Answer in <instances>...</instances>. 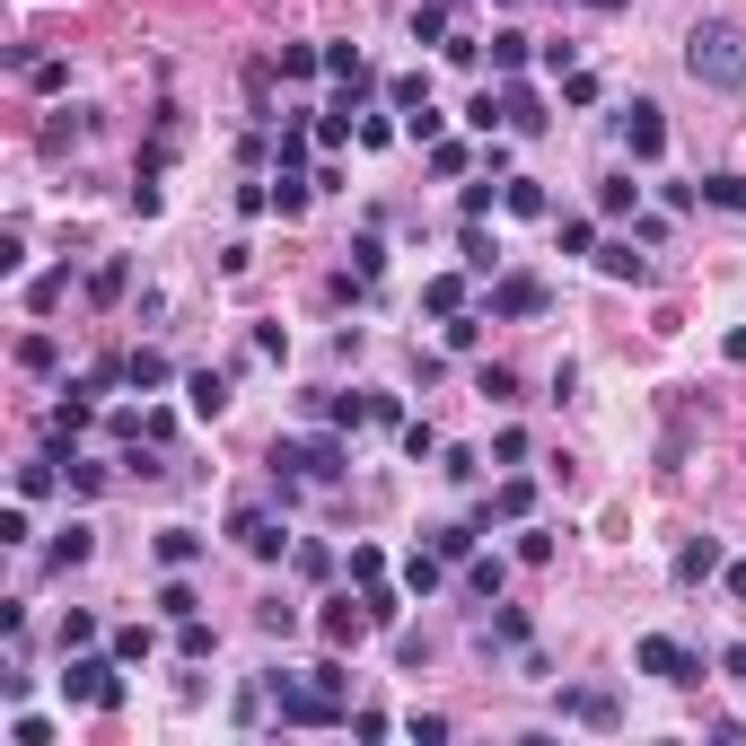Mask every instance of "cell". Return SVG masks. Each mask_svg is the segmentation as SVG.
<instances>
[{
    "mask_svg": "<svg viewBox=\"0 0 746 746\" xmlns=\"http://www.w3.org/2000/svg\"><path fill=\"white\" fill-rule=\"evenodd\" d=\"M685 71H694L703 89L738 97L746 89V35L729 27V18H694V27H685Z\"/></svg>",
    "mask_w": 746,
    "mask_h": 746,
    "instance_id": "1",
    "label": "cell"
},
{
    "mask_svg": "<svg viewBox=\"0 0 746 746\" xmlns=\"http://www.w3.org/2000/svg\"><path fill=\"white\" fill-rule=\"evenodd\" d=\"M352 475V448L343 439H272V484L281 500L299 493V484H343Z\"/></svg>",
    "mask_w": 746,
    "mask_h": 746,
    "instance_id": "2",
    "label": "cell"
},
{
    "mask_svg": "<svg viewBox=\"0 0 746 746\" xmlns=\"http://www.w3.org/2000/svg\"><path fill=\"white\" fill-rule=\"evenodd\" d=\"M263 694H272L281 729H343V721H352V712H343V694H334V685H317V676L299 685V676H281V667H272V676H263Z\"/></svg>",
    "mask_w": 746,
    "mask_h": 746,
    "instance_id": "3",
    "label": "cell"
},
{
    "mask_svg": "<svg viewBox=\"0 0 746 746\" xmlns=\"http://www.w3.org/2000/svg\"><path fill=\"white\" fill-rule=\"evenodd\" d=\"M62 694L89 703V712H115V703H124V659H115V650H106V659H97V650H62Z\"/></svg>",
    "mask_w": 746,
    "mask_h": 746,
    "instance_id": "4",
    "label": "cell"
},
{
    "mask_svg": "<svg viewBox=\"0 0 746 746\" xmlns=\"http://www.w3.org/2000/svg\"><path fill=\"white\" fill-rule=\"evenodd\" d=\"M632 667H641V676H659V685H676V694H694V685H703V659H694L685 641H667V632H641V641H632Z\"/></svg>",
    "mask_w": 746,
    "mask_h": 746,
    "instance_id": "5",
    "label": "cell"
},
{
    "mask_svg": "<svg viewBox=\"0 0 746 746\" xmlns=\"http://www.w3.org/2000/svg\"><path fill=\"white\" fill-rule=\"evenodd\" d=\"M229 536H238V553H255V562H281L290 553V527L263 518V509H229Z\"/></svg>",
    "mask_w": 746,
    "mask_h": 746,
    "instance_id": "6",
    "label": "cell"
},
{
    "mask_svg": "<svg viewBox=\"0 0 746 746\" xmlns=\"http://www.w3.org/2000/svg\"><path fill=\"white\" fill-rule=\"evenodd\" d=\"M562 721H580V729H623V703L607 685H562Z\"/></svg>",
    "mask_w": 746,
    "mask_h": 746,
    "instance_id": "7",
    "label": "cell"
},
{
    "mask_svg": "<svg viewBox=\"0 0 746 746\" xmlns=\"http://www.w3.org/2000/svg\"><path fill=\"white\" fill-rule=\"evenodd\" d=\"M545 281L536 272H493V317H545Z\"/></svg>",
    "mask_w": 746,
    "mask_h": 746,
    "instance_id": "8",
    "label": "cell"
},
{
    "mask_svg": "<svg viewBox=\"0 0 746 746\" xmlns=\"http://www.w3.org/2000/svg\"><path fill=\"white\" fill-rule=\"evenodd\" d=\"M623 149H632V158H659V149H667V115H659L650 97L623 106Z\"/></svg>",
    "mask_w": 746,
    "mask_h": 746,
    "instance_id": "9",
    "label": "cell"
},
{
    "mask_svg": "<svg viewBox=\"0 0 746 746\" xmlns=\"http://www.w3.org/2000/svg\"><path fill=\"white\" fill-rule=\"evenodd\" d=\"M317 632H325V641H334V650H352V641H361V632H377V615H370V598H334V607H325V615H317Z\"/></svg>",
    "mask_w": 746,
    "mask_h": 746,
    "instance_id": "10",
    "label": "cell"
},
{
    "mask_svg": "<svg viewBox=\"0 0 746 746\" xmlns=\"http://www.w3.org/2000/svg\"><path fill=\"white\" fill-rule=\"evenodd\" d=\"M703 580H721V545L712 536H685L676 545V589H703Z\"/></svg>",
    "mask_w": 746,
    "mask_h": 746,
    "instance_id": "11",
    "label": "cell"
},
{
    "mask_svg": "<svg viewBox=\"0 0 746 746\" xmlns=\"http://www.w3.org/2000/svg\"><path fill=\"white\" fill-rule=\"evenodd\" d=\"M500 124L509 132H545V97H536L527 80H509V89H500Z\"/></svg>",
    "mask_w": 746,
    "mask_h": 746,
    "instance_id": "12",
    "label": "cell"
},
{
    "mask_svg": "<svg viewBox=\"0 0 746 746\" xmlns=\"http://www.w3.org/2000/svg\"><path fill=\"white\" fill-rule=\"evenodd\" d=\"M89 395H97V386L80 377V386H71V404H53V413H44V439H80V431H89Z\"/></svg>",
    "mask_w": 746,
    "mask_h": 746,
    "instance_id": "13",
    "label": "cell"
},
{
    "mask_svg": "<svg viewBox=\"0 0 746 746\" xmlns=\"http://www.w3.org/2000/svg\"><path fill=\"white\" fill-rule=\"evenodd\" d=\"M89 553H97V527H80V518H71V527H62L53 545H44V562H53V571H80Z\"/></svg>",
    "mask_w": 746,
    "mask_h": 746,
    "instance_id": "14",
    "label": "cell"
},
{
    "mask_svg": "<svg viewBox=\"0 0 746 746\" xmlns=\"http://www.w3.org/2000/svg\"><path fill=\"white\" fill-rule=\"evenodd\" d=\"M308 413H325L334 431H361V422L377 413V395H308Z\"/></svg>",
    "mask_w": 746,
    "mask_h": 746,
    "instance_id": "15",
    "label": "cell"
},
{
    "mask_svg": "<svg viewBox=\"0 0 746 746\" xmlns=\"http://www.w3.org/2000/svg\"><path fill=\"white\" fill-rule=\"evenodd\" d=\"M185 404H194L203 422H220V413H229V377H220V370H194V377H185Z\"/></svg>",
    "mask_w": 746,
    "mask_h": 746,
    "instance_id": "16",
    "label": "cell"
},
{
    "mask_svg": "<svg viewBox=\"0 0 746 746\" xmlns=\"http://www.w3.org/2000/svg\"><path fill=\"white\" fill-rule=\"evenodd\" d=\"M500 211H518V220H545L553 203H545V185H536V176H500Z\"/></svg>",
    "mask_w": 746,
    "mask_h": 746,
    "instance_id": "17",
    "label": "cell"
},
{
    "mask_svg": "<svg viewBox=\"0 0 746 746\" xmlns=\"http://www.w3.org/2000/svg\"><path fill=\"white\" fill-rule=\"evenodd\" d=\"M598 272L607 281H650V255L632 247V238H615V247H598Z\"/></svg>",
    "mask_w": 746,
    "mask_h": 746,
    "instance_id": "18",
    "label": "cell"
},
{
    "mask_svg": "<svg viewBox=\"0 0 746 746\" xmlns=\"http://www.w3.org/2000/svg\"><path fill=\"white\" fill-rule=\"evenodd\" d=\"M18 80H27L35 97H62V89H71V62H62V53H35V62L18 71Z\"/></svg>",
    "mask_w": 746,
    "mask_h": 746,
    "instance_id": "19",
    "label": "cell"
},
{
    "mask_svg": "<svg viewBox=\"0 0 746 746\" xmlns=\"http://www.w3.org/2000/svg\"><path fill=\"white\" fill-rule=\"evenodd\" d=\"M158 562H167V571H194V562H203V536H194V527H158Z\"/></svg>",
    "mask_w": 746,
    "mask_h": 746,
    "instance_id": "20",
    "label": "cell"
},
{
    "mask_svg": "<svg viewBox=\"0 0 746 746\" xmlns=\"http://www.w3.org/2000/svg\"><path fill=\"white\" fill-rule=\"evenodd\" d=\"M18 370H27V377H53V370H62V343H53V334H18Z\"/></svg>",
    "mask_w": 746,
    "mask_h": 746,
    "instance_id": "21",
    "label": "cell"
},
{
    "mask_svg": "<svg viewBox=\"0 0 746 746\" xmlns=\"http://www.w3.org/2000/svg\"><path fill=\"white\" fill-rule=\"evenodd\" d=\"M457 255H466V272H484V281L500 272V247L484 238V220H466V238H457Z\"/></svg>",
    "mask_w": 746,
    "mask_h": 746,
    "instance_id": "22",
    "label": "cell"
},
{
    "mask_svg": "<svg viewBox=\"0 0 746 746\" xmlns=\"http://www.w3.org/2000/svg\"><path fill=\"white\" fill-rule=\"evenodd\" d=\"M527 509H536V484H527V475H509V484L493 493V509H484V527H493V518H527Z\"/></svg>",
    "mask_w": 746,
    "mask_h": 746,
    "instance_id": "23",
    "label": "cell"
},
{
    "mask_svg": "<svg viewBox=\"0 0 746 746\" xmlns=\"http://www.w3.org/2000/svg\"><path fill=\"white\" fill-rule=\"evenodd\" d=\"M422 308H431V317H457V308H466V281H457V272H431V281H422Z\"/></svg>",
    "mask_w": 746,
    "mask_h": 746,
    "instance_id": "24",
    "label": "cell"
},
{
    "mask_svg": "<svg viewBox=\"0 0 746 746\" xmlns=\"http://www.w3.org/2000/svg\"><path fill=\"white\" fill-rule=\"evenodd\" d=\"M475 395H484V404H518V370H500V361H475Z\"/></svg>",
    "mask_w": 746,
    "mask_h": 746,
    "instance_id": "25",
    "label": "cell"
},
{
    "mask_svg": "<svg viewBox=\"0 0 746 746\" xmlns=\"http://www.w3.org/2000/svg\"><path fill=\"white\" fill-rule=\"evenodd\" d=\"M124 281H132V263H124V255H106V263L89 272V299H97V308H115V299H124Z\"/></svg>",
    "mask_w": 746,
    "mask_h": 746,
    "instance_id": "26",
    "label": "cell"
},
{
    "mask_svg": "<svg viewBox=\"0 0 746 746\" xmlns=\"http://www.w3.org/2000/svg\"><path fill=\"white\" fill-rule=\"evenodd\" d=\"M703 203H712V211H738V220H746V176H738V167H729V176H703Z\"/></svg>",
    "mask_w": 746,
    "mask_h": 746,
    "instance_id": "27",
    "label": "cell"
},
{
    "mask_svg": "<svg viewBox=\"0 0 746 746\" xmlns=\"http://www.w3.org/2000/svg\"><path fill=\"white\" fill-rule=\"evenodd\" d=\"M124 370H132V386H141V395H158V386H167V352H124Z\"/></svg>",
    "mask_w": 746,
    "mask_h": 746,
    "instance_id": "28",
    "label": "cell"
},
{
    "mask_svg": "<svg viewBox=\"0 0 746 746\" xmlns=\"http://www.w3.org/2000/svg\"><path fill=\"white\" fill-rule=\"evenodd\" d=\"M62 484V457H35V466H18V500H44Z\"/></svg>",
    "mask_w": 746,
    "mask_h": 746,
    "instance_id": "29",
    "label": "cell"
},
{
    "mask_svg": "<svg viewBox=\"0 0 746 746\" xmlns=\"http://www.w3.org/2000/svg\"><path fill=\"white\" fill-rule=\"evenodd\" d=\"M493 71H500V80L527 71V35H518V27H500V35H493Z\"/></svg>",
    "mask_w": 746,
    "mask_h": 746,
    "instance_id": "30",
    "label": "cell"
},
{
    "mask_svg": "<svg viewBox=\"0 0 746 746\" xmlns=\"http://www.w3.org/2000/svg\"><path fill=\"white\" fill-rule=\"evenodd\" d=\"M500 580H509L500 553H475V562H466V589H475V598H500Z\"/></svg>",
    "mask_w": 746,
    "mask_h": 746,
    "instance_id": "31",
    "label": "cell"
},
{
    "mask_svg": "<svg viewBox=\"0 0 746 746\" xmlns=\"http://www.w3.org/2000/svg\"><path fill=\"white\" fill-rule=\"evenodd\" d=\"M413 44H448V0H422L413 9Z\"/></svg>",
    "mask_w": 746,
    "mask_h": 746,
    "instance_id": "32",
    "label": "cell"
},
{
    "mask_svg": "<svg viewBox=\"0 0 746 746\" xmlns=\"http://www.w3.org/2000/svg\"><path fill=\"white\" fill-rule=\"evenodd\" d=\"M475 536H484V527H439L431 553H439V562H475Z\"/></svg>",
    "mask_w": 746,
    "mask_h": 746,
    "instance_id": "33",
    "label": "cell"
},
{
    "mask_svg": "<svg viewBox=\"0 0 746 746\" xmlns=\"http://www.w3.org/2000/svg\"><path fill=\"white\" fill-rule=\"evenodd\" d=\"M158 615H167V623L194 615V580H185V571H167V589H158Z\"/></svg>",
    "mask_w": 746,
    "mask_h": 746,
    "instance_id": "34",
    "label": "cell"
},
{
    "mask_svg": "<svg viewBox=\"0 0 746 746\" xmlns=\"http://www.w3.org/2000/svg\"><path fill=\"white\" fill-rule=\"evenodd\" d=\"M176 650H185V659H211V650H220V632H211L203 615H185V623H176Z\"/></svg>",
    "mask_w": 746,
    "mask_h": 746,
    "instance_id": "35",
    "label": "cell"
},
{
    "mask_svg": "<svg viewBox=\"0 0 746 746\" xmlns=\"http://www.w3.org/2000/svg\"><path fill=\"white\" fill-rule=\"evenodd\" d=\"M632 203H641V185H632V176H607V185H598V211H607V220H623Z\"/></svg>",
    "mask_w": 746,
    "mask_h": 746,
    "instance_id": "36",
    "label": "cell"
},
{
    "mask_svg": "<svg viewBox=\"0 0 746 746\" xmlns=\"http://www.w3.org/2000/svg\"><path fill=\"white\" fill-rule=\"evenodd\" d=\"M317 71H325L317 44H281V80H317Z\"/></svg>",
    "mask_w": 746,
    "mask_h": 746,
    "instance_id": "37",
    "label": "cell"
},
{
    "mask_svg": "<svg viewBox=\"0 0 746 746\" xmlns=\"http://www.w3.org/2000/svg\"><path fill=\"white\" fill-rule=\"evenodd\" d=\"M439 571H448L439 553H413V562H404V589H413V598H431V589H439Z\"/></svg>",
    "mask_w": 746,
    "mask_h": 746,
    "instance_id": "38",
    "label": "cell"
},
{
    "mask_svg": "<svg viewBox=\"0 0 746 746\" xmlns=\"http://www.w3.org/2000/svg\"><path fill=\"white\" fill-rule=\"evenodd\" d=\"M62 493H106V466H89V457H71V466H62Z\"/></svg>",
    "mask_w": 746,
    "mask_h": 746,
    "instance_id": "39",
    "label": "cell"
},
{
    "mask_svg": "<svg viewBox=\"0 0 746 746\" xmlns=\"http://www.w3.org/2000/svg\"><path fill=\"white\" fill-rule=\"evenodd\" d=\"M62 650H97V615L71 607V615H62Z\"/></svg>",
    "mask_w": 746,
    "mask_h": 746,
    "instance_id": "40",
    "label": "cell"
},
{
    "mask_svg": "<svg viewBox=\"0 0 746 746\" xmlns=\"http://www.w3.org/2000/svg\"><path fill=\"white\" fill-rule=\"evenodd\" d=\"M9 746H53V721H35V712H18V721H9Z\"/></svg>",
    "mask_w": 746,
    "mask_h": 746,
    "instance_id": "41",
    "label": "cell"
},
{
    "mask_svg": "<svg viewBox=\"0 0 746 746\" xmlns=\"http://www.w3.org/2000/svg\"><path fill=\"white\" fill-rule=\"evenodd\" d=\"M431 176H466V141H431Z\"/></svg>",
    "mask_w": 746,
    "mask_h": 746,
    "instance_id": "42",
    "label": "cell"
},
{
    "mask_svg": "<svg viewBox=\"0 0 746 746\" xmlns=\"http://www.w3.org/2000/svg\"><path fill=\"white\" fill-rule=\"evenodd\" d=\"M475 343H484V317L457 308V317H448V352H475Z\"/></svg>",
    "mask_w": 746,
    "mask_h": 746,
    "instance_id": "43",
    "label": "cell"
},
{
    "mask_svg": "<svg viewBox=\"0 0 746 746\" xmlns=\"http://www.w3.org/2000/svg\"><path fill=\"white\" fill-rule=\"evenodd\" d=\"M518 562H527V571H545V562H553V536H545V527H527V536H518Z\"/></svg>",
    "mask_w": 746,
    "mask_h": 746,
    "instance_id": "44",
    "label": "cell"
},
{
    "mask_svg": "<svg viewBox=\"0 0 746 746\" xmlns=\"http://www.w3.org/2000/svg\"><path fill=\"white\" fill-rule=\"evenodd\" d=\"M290 562H299L308 580H325V571H334V545H290Z\"/></svg>",
    "mask_w": 746,
    "mask_h": 746,
    "instance_id": "45",
    "label": "cell"
},
{
    "mask_svg": "<svg viewBox=\"0 0 746 746\" xmlns=\"http://www.w3.org/2000/svg\"><path fill=\"white\" fill-rule=\"evenodd\" d=\"M352 263H361V281H377V272H386V247H377V229H361V247H352Z\"/></svg>",
    "mask_w": 746,
    "mask_h": 746,
    "instance_id": "46",
    "label": "cell"
},
{
    "mask_svg": "<svg viewBox=\"0 0 746 746\" xmlns=\"http://www.w3.org/2000/svg\"><path fill=\"white\" fill-rule=\"evenodd\" d=\"M317 141H325V149H343V141H352V106H334V115H317Z\"/></svg>",
    "mask_w": 746,
    "mask_h": 746,
    "instance_id": "47",
    "label": "cell"
},
{
    "mask_svg": "<svg viewBox=\"0 0 746 746\" xmlns=\"http://www.w3.org/2000/svg\"><path fill=\"white\" fill-rule=\"evenodd\" d=\"M352 580H361V589H370V580H386V553H377V545H352Z\"/></svg>",
    "mask_w": 746,
    "mask_h": 746,
    "instance_id": "48",
    "label": "cell"
},
{
    "mask_svg": "<svg viewBox=\"0 0 746 746\" xmlns=\"http://www.w3.org/2000/svg\"><path fill=\"white\" fill-rule=\"evenodd\" d=\"M115 659H124V667H141V659H149V632H141V623H124V632H115Z\"/></svg>",
    "mask_w": 746,
    "mask_h": 746,
    "instance_id": "49",
    "label": "cell"
},
{
    "mask_svg": "<svg viewBox=\"0 0 746 746\" xmlns=\"http://www.w3.org/2000/svg\"><path fill=\"white\" fill-rule=\"evenodd\" d=\"M493 203H500L493 176H484V185H466V220H493Z\"/></svg>",
    "mask_w": 746,
    "mask_h": 746,
    "instance_id": "50",
    "label": "cell"
},
{
    "mask_svg": "<svg viewBox=\"0 0 746 746\" xmlns=\"http://www.w3.org/2000/svg\"><path fill=\"white\" fill-rule=\"evenodd\" d=\"M404 132H413V141H439V106H431V97H422V106H413V115H404Z\"/></svg>",
    "mask_w": 746,
    "mask_h": 746,
    "instance_id": "51",
    "label": "cell"
},
{
    "mask_svg": "<svg viewBox=\"0 0 746 746\" xmlns=\"http://www.w3.org/2000/svg\"><path fill=\"white\" fill-rule=\"evenodd\" d=\"M562 255H598V229L589 220H562Z\"/></svg>",
    "mask_w": 746,
    "mask_h": 746,
    "instance_id": "52",
    "label": "cell"
},
{
    "mask_svg": "<svg viewBox=\"0 0 746 746\" xmlns=\"http://www.w3.org/2000/svg\"><path fill=\"white\" fill-rule=\"evenodd\" d=\"M255 623H263V632H290V623H299V607H281V598H263V607H255Z\"/></svg>",
    "mask_w": 746,
    "mask_h": 746,
    "instance_id": "53",
    "label": "cell"
},
{
    "mask_svg": "<svg viewBox=\"0 0 746 746\" xmlns=\"http://www.w3.org/2000/svg\"><path fill=\"white\" fill-rule=\"evenodd\" d=\"M484 641H527V615H518V607H500V615H493V632H484Z\"/></svg>",
    "mask_w": 746,
    "mask_h": 746,
    "instance_id": "54",
    "label": "cell"
},
{
    "mask_svg": "<svg viewBox=\"0 0 746 746\" xmlns=\"http://www.w3.org/2000/svg\"><path fill=\"white\" fill-rule=\"evenodd\" d=\"M721 589H729V598L746 607V562H721Z\"/></svg>",
    "mask_w": 746,
    "mask_h": 746,
    "instance_id": "55",
    "label": "cell"
},
{
    "mask_svg": "<svg viewBox=\"0 0 746 746\" xmlns=\"http://www.w3.org/2000/svg\"><path fill=\"white\" fill-rule=\"evenodd\" d=\"M721 667H729V676H746V641H729V650H721Z\"/></svg>",
    "mask_w": 746,
    "mask_h": 746,
    "instance_id": "56",
    "label": "cell"
},
{
    "mask_svg": "<svg viewBox=\"0 0 746 746\" xmlns=\"http://www.w3.org/2000/svg\"><path fill=\"white\" fill-rule=\"evenodd\" d=\"M721 352H729V361H738V370H746V325H738V334H729V343H721Z\"/></svg>",
    "mask_w": 746,
    "mask_h": 746,
    "instance_id": "57",
    "label": "cell"
},
{
    "mask_svg": "<svg viewBox=\"0 0 746 746\" xmlns=\"http://www.w3.org/2000/svg\"><path fill=\"white\" fill-rule=\"evenodd\" d=\"M589 9H623V0H589Z\"/></svg>",
    "mask_w": 746,
    "mask_h": 746,
    "instance_id": "58",
    "label": "cell"
}]
</instances>
